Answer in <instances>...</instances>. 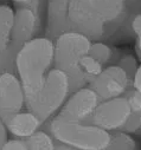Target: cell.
Instances as JSON below:
<instances>
[{
  "instance_id": "cell-14",
  "label": "cell",
  "mask_w": 141,
  "mask_h": 150,
  "mask_svg": "<svg viewBox=\"0 0 141 150\" xmlns=\"http://www.w3.org/2000/svg\"><path fill=\"white\" fill-rule=\"evenodd\" d=\"M89 54L96 58L101 64H103V66H108L116 64L122 56V52L104 40H97L91 43Z\"/></svg>"
},
{
  "instance_id": "cell-12",
  "label": "cell",
  "mask_w": 141,
  "mask_h": 150,
  "mask_svg": "<svg viewBox=\"0 0 141 150\" xmlns=\"http://www.w3.org/2000/svg\"><path fill=\"white\" fill-rule=\"evenodd\" d=\"M5 124L9 134L14 137L26 138L33 132H36L38 129H41L44 123L36 114H33L32 111L27 109H24L12 116Z\"/></svg>"
},
{
  "instance_id": "cell-19",
  "label": "cell",
  "mask_w": 141,
  "mask_h": 150,
  "mask_svg": "<svg viewBox=\"0 0 141 150\" xmlns=\"http://www.w3.org/2000/svg\"><path fill=\"white\" fill-rule=\"evenodd\" d=\"M122 130L132 135L141 136V111H132V115Z\"/></svg>"
},
{
  "instance_id": "cell-16",
  "label": "cell",
  "mask_w": 141,
  "mask_h": 150,
  "mask_svg": "<svg viewBox=\"0 0 141 150\" xmlns=\"http://www.w3.org/2000/svg\"><path fill=\"white\" fill-rule=\"evenodd\" d=\"M109 145L107 150H135L137 149V142L132 134L123 130H115L109 132Z\"/></svg>"
},
{
  "instance_id": "cell-22",
  "label": "cell",
  "mask_w": 141,
  "mask_h": 150,
  "mask_svg": "<svg viewBox=\"0 0 141 150\" xmlns=\"http://www.w3.org/2000/svg\"><path fill=\"white\" fill-rule=\"evenodd\" d=\"M129 26L135 37V40L141 37V12L136 14H130L129 17Z\"/></svg>"
},
{
  "instance_id": "cell-25",
  "label": "cell",
  "mask_w": 141,
  "mask_h": 150,
  "mask_svg": "<svg viewBox=\"0 0 141 150\" xmlns=\"http://www.w3.org/2000/svg\"><path fill=\"white\" fill-rule=\"evenodd\" d=\"M133 88L141 91V62H140V65H139V69L135 73V76L133 78Z\"/></svg>"
},
{
  "instance_id": "cell-6",
  "label": "cell",
  "mask_w": 141,
  "mask_h": 150,
  "mask_svg": "<svg viewBox=\"0 0 141 150\" xmlns=\"http://www.w3.org/2000/svg\"><path fill=\"white\" fill-rule=\"evenodd\" d=\"M132 115V108L128 98L123 95L120 97L101 100L91 118L90 124H94L105 131L112 132L122 130Z\"/></svg>"
},
{
  "instance_id": "cell-10",
  "label": "cell",
  "mask_w": 141,
  "mask_h": 150,
  "mask_svg": "<svg viewBox=\"0 0 141 150\" xmlns=\"http://www.w3.org/2000/svg\"><path fill=\"white\" fill-rule=\"evenodd\" d=\"M43 28L42 18L28 7L14 6L12 26V43L23 46L25 43L37 38Z\"/></svg>"
},
{
  "instance_id": "cell-26",
  "label": "cell",
  "mask_w": 141,
  "mask_h": 150,
  "mask_svg": "<svg viewBox=\"0 0 141 150\" xmlns=\"http://www.w3.org/2000/svg\"><path fill=\"white\" fill-rule=\"evenodd\" d=\"M135 56L141 62V37L135 40Z\"/></svg>"
},
{
  "instance_id": "cell-18",
  "label": "cell",
  "mask_w": 141,
  "mask_h": 150,
  "mask_svg": "<svg viewBox=\"0 0 141 150\" xmlns=\"http://www.w3.org/2000/svg\"><path fill=\"white\" fill-rule=\"evenodd\" d=\"M116 64L119 66H121L129 74V77L133 79L137 69H139L140 60L136 58V56H134L132 53H122V56L120 57V59Z\"/></svg>"
},
{
  "instance_id": "cell-1",
  "label": "cell",
  "mask_w": 141,
  "mask_h": 150,
  "mask_svg": "<svg viewBox=\"0 0 141 150\" xmlns=\"http://www.w3.org/2000/svg\"><path fill=\"white\" fill-rule=\"evenodd\" d=\"M17 74L21 82L25 100L36 97L49 79L55 67V43L48 37H37L25 43L16 59Z\"/></svg>"
},
{
  "instance_id": "cell-23",
  "label": "cell",
  "mask_w": 141,
  "mask_h": 150,
  "mask_svg": "<svg viewBox=\"0 0 141 150\" xmlns=\"http://www.w3.org/2000/svg\"><path fill=\"white\" fill-rule=\"evenodd\" d=\"M125 3L130 14H136L141 12V0H125Z\"/></svg>"
},
{
  "instance_id": "cell-4",
  "label": "cell",
  "mask_w": 141,
  "mask_h": 150,
  "mask_svg": "<svg viewBox=\"0 0 141 150\" xmlns=\"http://www.w3.org/2000/svg\"><path fill=\"white\" fill-rule=\"evenodd\" d=\"M70 96V81L68 74L53 67L44 88L33 99L26 102V109L36 114L43 123L58 114Z\"/></svg>"
},
{
  "instance_id": "cell-27",
  "label": "cell",
  "mask_w": 141,
  "mask_h": 150,
  "mask_svg": "<svg viewBox=\"0 0 141 150\" xmlns=\"http://www.w3.org/2000/svg\"><path fill=\"white\" fill-rule=\"evenodd\" d=\"M14 5H21V4H25L27 1H30V0H12Z\"/></svg>"
},
{
  "instance_id": "cell-5",
  "label": "cell",
  "mask_w": 141,
  "mask_h": 150,
  "mask_svg": "<svg viewBox=\"0 0 141 150\" xmlns=\"http://www.w3.org/2000/svg\"><path fill=\"white\" fill-rule=\"evenodd\" d=\"M69 25L70 31L80 32L93 42L108 39L107 25L91 0H70Z\"/></svg>"
},
{
  "instance_id": "cell-15",
  "label": "cell",
  "mask_w": 141,
  "mask_h": 150,
  "mask_svg": "<svg viewBox=\"0 0 141 150\" xmlns=\"http://www.w3.org/2000/svg\"><path fill=\"white\" fill-rule=\"evenodd\" d=\"M55 141V137L43 128L25 138L28 150H53Z\"/></svg>"
},
{
  "instance_id": "cell-9",
  "label": "cell",
  "mask_w": 141,
  "mask_h": 150,
  "mask_svg": "<svg viewBox=\"0 0 141 150\" xmlns=\"http://www.w3.org/2000/svg\"><path fill=\"white\" fill-rule=\"evenodd\" d=\"M26 109L25 92L17 73L5 72L0 76V118L5 123Z\"/></svg>"
},
{
  "instance_id": "cell-21",
  "label": "cell",
  "mask_w": 141,
  "mask_h": 150,
  "mask_svg": "<svg viewBox=\"0 0 141 150\" xmlns=\"http://www.w3.org/2000/svg\"><path fill=\"white\" fill-rule=\"evenodd\" d=\"M3 150H28V148L25 138L12 136V138H7L3 146Z\"/></svg>"
},
{
  "instance_id": "cell-3",
  "label": "cell",
  "mask_w": 141,
  "mask_h": 150,
  "mask_svg": "<svg viewBox=\"0 0 141 150\" xmlns=\"http://www.w3.org/2000/svg\"><path fill=\"white\" fill-rule=\"evenodd\" d=\"M42 128L55 139L76 150H107L109 145L110 134L87 122H71L53 116Z\"/></svg>"
},
{
  "instance_id": "cell-20",
  "label": "cell",
  "mask_w": 141,
  "mask_h": 150,
  "mask_svg": "<svg viewBox=\"0 0 141 150\" xmlns=\"http://www.w3.org/2000/svg\"><path fill=\"white\" fill-rule=\"evenodd\" d=\"M125 96L128 98L132 111H141V91L134 89L133 86L125 93Z\"/></svg>"
},
{
  "instance_id": "cell-11",
  "label": "cell",
  "mask_w": 141,
  "mask_h": 150,
  "mask_svg": "<svg viewBox=\"0 0 141 150\" xmlns=\"http://www.w3.org/2000/svg\"><path fill=\"white\" fill-rule=\"evenodd\" d=\"M70 0H48L44 35L55 40L62 33L70 31L69 25Z\"/></svg>"
},
{
  "instance_id": "cell-13",
  "label": "cell",
  "mask_w": 141,
  "mask_h": 150,
  "mask_svg": "<svg viewBox=\"0 0 141 150\" xmlns=\"http://www.w3.org/2000/svg\"><path fill=\"white\" fill-rule=\"evenodd\" d=\"M14 10L9 5H0V60L5 58L12 45V26Z\"/></svg>"
},
{
  "instance_id": "cell-2",
  "label": "cell",
  "mask_w": 141,
  "mask_h": 150,
  "mask_svg": "<svg viewBox=\"0 0 141 150\" xmlns=\"http://www.w3.org/2000/svg\"><path fill=\"white\" fill-rule=\"evenodd\" d=\"M55 43V67L64 71L70 81V93L89 85L88 79L81 71V60L89 53L93 40L87 35L66 31L58 35Z\"/></svg>"
},
{
  "instance_id": "cell-17",
  "label": "cell",
  "mask_w": 141,
  "mask_h": 150,
  "mask_svg": "<svg viewBox=\"0 0 141 150\" xmlns=\"http://www.w3.org/2000/svg\"><path fill=\"white\" fill-rule=\"evenodd\" d=\"M104 67L105 66H103V64H101L96 58H94L89 53L85 54L81 60V71L83 72L89 83L98 76Z\"/></svg>"
},
{
  "instance_id": "cell-24",
  "label": "cell",
  "mask_w": 141,
  "mask_h": 150,
  "mask_svg": "<svg viewBox=\"0 0 141 150\" xmlns=\"http://www.w3.org/2000/svg\"><path fill=\"white\" fill-rule=\"evenodd\" d=\"M7 138H9V130L6 128L5 122L0 118V150H3V146L7 141Z\"/></svg>"
},
{
  "instance_id": "cell-7",
  "label": "cell",
  "mask_w": 141,
  "mask_h": 150,
  "mask_svg": "<svg viewBox=\"0 0 141 150\" xmlns=\"http://www.w3.org/2000/svg\"><path fill=\"white\" fill-rule=\"evenodd\" d=\"M89 86L98 95L101 100H105L123 96L133 86V79L121 66L113 64L105 66L89 83Z\"/></svg>"
},
{
  "instance_id": "cell-8",
  "label": "cell",
  "mask_w": 141,
  "mask_h": 150,
  "mask_svg": "<svg viewBox=\"0 0 141 150\" xmlns=\"http://www.w3.org/2000/svg\"><path fill=\"white\" fill-rule=\"evenodd\" d=\"M100 103L98 95L87 85L70 93L56 116L71 122H89Z\"/></svg>"
}]
</instances>
